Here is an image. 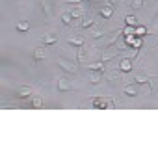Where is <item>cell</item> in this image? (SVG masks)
<instances>
[{
    "label": "cell",
    "instance_id": "6da1fadb",
    "mask_svg": "<svg viewBox=\"0 0 158 158\" xmlns=\"http://www.w3.org/2000/svg\"><path fill=\"white\" fill-rule=\"evenodd\" d=\"M93 106L95 108H115V99H110V97H97V99H93Z\"/></svg>",
    "mask_w": 158,
    "mask_h": 158
},
{
    "label": "cell",
    "instance_id": "7a4b0ae2",
    "mask_svg": "<svg viewBox=\"0 0 158 158\" xmlns=\"http://www.w3.org/2000/svg\"><path fill=\"white\" fill-rule=\"evenodd\" d=\"M58 65L62 67L63 71H67V73H76V67L74 65H71V63H67V62H63V60H58Z\"/></svg>",
    "mask_w": 158,
    "mask_h": 158
},
{
    "label": "cell",
    "instance_id": "3957f363",
    "mask_svg": "<svg viewBox=\"0 0 158 158\" xmlns=\"http://www.w3.org/2000/svg\"><path fill=\"white\" fill-rule=\"evenodd\" d=\"M45 56H47V50H45L43 47H37V48L34 50V60H35V62H39V60H43Z\"/></svg>",
    "mask_w": 158,
    "mask_h": 158
},
{
    "label": "cell",
    "instance_id": "277c9868",
    "mask_svg": "<svg viewBox=\"0 0 158 158\" xmlns=\"http://www.w3.org/2000/svg\"><path fill=\"white\" fill-rule=\"evenodd\" d=\"M58 89H60V91H69V89H71L69 80H67V78H60V80H58Z\"/></svg>",
    "mask_w": 158,
    "mask_h": 158
},
{
    "label": "cell",
    "instance_id": "5b68a950",
    "mask_svg": "<svg viewBox=\"0 0 158 158\" xmlns=\"http://www.w3.org/2000/svg\"><path fill=\"white\" fill-rule=\"evenodd\" d=\"M119 67H121V71H125V73H129V71L132 69V62H130V58H125V60H121Z\"/></svg>",
    "mask_w": 158,
    "mask_h": 158
},
{
    "label": "cell",
    "instance_id": "8992f818",
    "mask_svg": "<svg viewBox=\"0 0 158 158\" xmlns=\"http://www.w3.org/2000/svg\"><path fill=\"white\" fill-rule=\"evenodd\" d=\"M30 93H32V88H30V86H21V88H19V91H17V97H28Z\"/></svg>",
    "mask_w": 158,
    "mask_h": 158
},
{
    "label": "cell",
    "instance_id": "52a82bcc",
    "mask_svg": "<svg viewBox=\"0 0 158 158\" xmlns=\"http://www.w3.org/2000/svg\"><path fill=\"white\" fill-rule=\"evenodd\" d=\"M100 15H103L104 19H110L112 15H114V8H112V6H104V8H100Z\"/></svg>",
    "mask_w": 158,
    "mask_h": 158
},
{
    "label": "cell",
    "instance_id": "ba28073f",
    "mask_svg": "<svg viewBox=\"0 0 158 158\" xmlns=\"http://www.w3.org/2000/svg\"><path fill=\"white\" fill-rule=\"evenodd\" d=\"M88 69H89V71H100V73H103V71H104V62L89 63V65H88Z\"/></svg>",
    "mask_w": 158,
    "mask_h": 158
},
{
    "label": "cell",
    "instance_id": "9c48e42d",
    "mask_svg": "<svg viewBox=\"0 0 158 158\" xmlns=\"http://www.w3.org/2000/svg\"><path fill=\"white\" fill-rule=\"evenodd\" d=\"M39 43L41 45H52V43H56V35H43Z\"/></svg>",
    "mask_w": 158,
    "mask_h": 158
},
{
    "label": "cell",
    "instance_id": "30bf717a",
    "mask_svg": "<svg viewBox=\"0 0 158 158\" xmlns=\"http://www.w3.org/2000/svg\"><path fill=\"white\" fill-rule=\"evenodd\" d=\"M99 73H100V71H93V73L88 76L91 84H99V82H100V74H99Z\"/></svg>",
    "mask_w": 158,
    "mask_h": 158
},
{
    "label": "cell",
    "instance_id": "8fae6325",
    "mask_svg": "<svg viewBox=\"0 0 158 158\" xmlns=\"http://www.w3.org/2000/svg\"><path fill=\"white\" fill-rule=\"evenodd\" d=\"M123 93L129 95V97H136V95H138V89L134 88V86H126V88L123 89Z\"/></svg>",
    "mask_w": 158,
    "mask_h": 158
},
{
    "label": "cell",
    "instance_id": "7c38bea8",
    "mask_svg": "<svg viewBox=\"0 0 158 158\" xmlns=\"http://www.w3.org/2000/svg\"><path fill=\"white\" fill-rule=\"evenodd\" d=\"M69 45H76V47H82V45H84V39H82V37H78V35H76V37H71V39H69Z\"/></svg>",
    "mask_w": 158,
    "mask_h": 158
},
{
    "label": "cell",
    "instance_id": "4fadbf2b",
    "mask_svg": "<svg viewBox=\"0 0 158 158\" xmlns=\"http://www.w3.org/2000/svg\"><path fill=\"white\" fill-rule=\"evenodd\" d=\"M134 82H138V84H145V82H149V76H147V74H136Z\"/></svg>",
    "mask_w": 158,
    "mask_h": 158
},
{
    "label": "cell",
    "instance_id": "5bb4252c",
    "mask_svg": "<svg viewBox=\"0 0 158 158\" xmlns=\"http://www.w3.org/2000/svg\"><path fill=\"white\" fill-rule=\"evenodd\" d=\"M28 28H30L28 21H21V22H17V30H19V32H26Z\"/></svg>",
    "mask_w": 158,
    "mask_h": 158
},
{
    "label": "cell",
    "instance_id": "9a60e30c",
    "mask_svg": "<svg viewBox=\"0 0 158 158\" xmlns=\"http://www.w3.org/2000/svg\"><path fill=\"white\" fill-rule=\"evenodd\" d=\"M32 106H34V108H41V106H43L41 97H34V99H32Z\"/></svg>",
    "mask_w": 158,
    "mask_h": 158
},
{
    "label": "cell",
    "instance_id": "2e32d148",
    "mask_svg": "<svg viewBox=\"0 0 158 158\" xmlns=\"http://www.w3.org/2000/svg\"><path fill=\"white\" fill-rule=\"evenodd\" d=\"M41 6H43V11H45V15H47V17H50V13H52V11H50L48 2H47V0H43V2H41Z\"/></svg>",
    "mask_w": 158,
    "mask_h": 158
},
{
    "label": "cell",
    "instance_id": "e0dca14e",
    "mask_svg": "<svg viewBox=\"0 0 158 158\" xmlns=\"http://www.w3.org/2000/svg\"><path fill=\"white\" fill-rule=\"evenodd\" d=\"M125 21H126V26H134V24L138 22L134 15H126V19H125Z\"/></svg>",
    "mask_w": 158,
    "mask_h": 158
},
{
    "label": "cell",
    "instance_id": "ac0fdd59",
    "mask_svg": "<svg viewBox=\"0 0 158 158\" xmlns=\"http://www.w3.org/2000/svg\"><path fill=\"white\" fill-rule=\"evenodd\" d=\"M71 17H73V15H71V11H65V13H62V21H63L65 24H69V22H71Z\"/></svg>",
    "mask_w": 158,
    "mask_h": 158
},
{
    "label": "cell",
    "instance_id": "d6986e66",
    "mask_svg": "<svg viewBox=\"0 0 158 158\" xmlns=\"http://www.w3.org/2000/svg\"><path fill=\"white\" fill-rule=\"evenodd\" d=\"M76 62H84V58H86V52H84V48L82 47H78V54H76Z\"/></svg>",
    "mask_w": 158,
    "mask_h": 158
},
{
    "label": "cell",
    "instance_id": "ffe728a7",
    "mask_svg": "<svg viewBox=\"0 0 158 158\" xmlns=\"http://www.w3.org/2000/svg\"><path fill=\"white\" fill-rule=\"evenodd\" d=\"M91 24H93V17H88V19H84V21H82V28H89Z\"/></svg>",
    "mask_w": 158,
    "mask_h": 158
},
{
    "label": "cell",
    "instance_id": "44dd1931",
    "mask_svg": "<svg viewBox=\"0 0 158 158\" xmlns=\"http://www.w3.org/2000/svg\"><path fill=\"white\" fill-rule=\"evenodd\" d=\"M112 58H114V54H112V52H104V54H103V60H100V62H108V60H112Z\"/></svg>",
    "mask_w": 158,
    "mask_h": 158
},
{
    "label": "cell",
    "instance_id": "7402d4cb",
    "mask_svg": "<svg viewBox=\"0 0 158 158\" xmlns=\"http://www.w3.org/2000/svg\"><path fill=\"white\" fill-rule=\"evenodd\" d=\"M141 6H143V0H132V8H141Z\"/></svg>",
    "mask_w": 158,
    "mask_h": 158
},
{
    "label": "cell",
    "instance_id": "603a6c76",
    "mask_svg": "<svg viewBox=\"0 0 158 158\" xmlns=\"http://www.w3.org/2000/svg\"><path fill=\"white\" fill-rule=\"evenodd\" d=\"M71 15H73V17H82V9H73V11H71Z\"/></svg>",
    "mask_w": 158,
    "mask_h": 158
},
{
    "label": "cell",
    "instance_id": "cb8c5ba5",
    "mask_svg": "<svg viewBox=\"0 0 158 158\" xmlns=\"http://www.w3.org/2000/svg\"><path fill=\"white\" fill-rule=\"evenodd\" d=\"M136 34H138V35H141V34H147V30L140 26V28H136Z\"/></svg>",
    "mask_w": 158,
    "mask_h": 158
},
{
    "label": "cell",
    "instance_id": "d4e9b609",
    "mask_svg": "<svg viewBox=\"0 0 158 158\" xmlns=\"http://www.w3.org/2000/svg\"><path fill=\"white\" fill-rule=\"evenodd\" d=\"M123 34H125V35H129V34H132V26H126V28L123 30Z\"/></svg>",
    "mask_w": 158,
    "mask_h": 158
},
{
    "label": "cell",
    "instance_id": "484cf974",
    "mask_svg": "<svg viewBox=\"0 0 158 158\" xmlns=\"http://www.w3.org/2000/svg\"><path fill=\"white\" fill-rule=\"evenodd\" d=\"M104 32H103V30H99V32H93V34H91V35H93V37H100V35H103Z\"/></svg>",
    "mask_w": 158,
    "mask_h": 158
},
{
    "label": "cell",
    "instance_id": "4316f807",
    "mask_svg": "<svg viewBox=\"0 0 158 158\" xmlns=\"http://www.w3.org/2000/svg\"><path fill=\"white\" fill-rule=\"evenodd\" d=\"M67 2H84V0H67Z\"/></svg>",
    "mask_w": 158,
    "mask_h": 158
}]
</instances>
